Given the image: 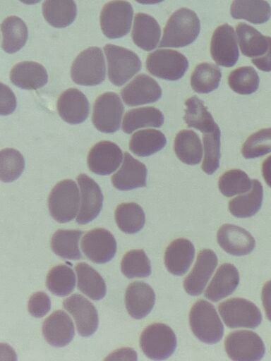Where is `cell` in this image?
<instances>
[{"mask_svg": "<svg viewBox=\"0 0 271 361\" xmlns=\"http://www.w3.org/2000/svg\"><path fill=\"white\" fill-rule=\"evenodd\" d=\"M200 24L196 13L186 8L175 11L164 27L160 47H183L195 40Z\"/></svg>", "mask_w": 271, "mask_h": 361, "instance_id": "1", "label": "cell"}, {"mask_svg": "<svg viewBox=\"0 0 271 361\" xmlns=\"http://www.w3.org/2000/svg\"><path fill=\"white\" fill-rule=\"evenodd\" d=\"M189 324L193 334L203 343L214 344L223 336V324L214 306L206 300L195 302L190 311Z\"/></svg>", "mask_w": 271, "mask_h": 361, "instance_id": "2", "label": "cell"}, {"mask_svg": "<svg viewBox=\"0 0 271 361\" xmlns=\"http://www.w3.org/2000/svg\"><path fill=\"white\" fill-rule=\"evenodd\" d=\"M236 29L241 53L252 58V63L258 69L271 71V37L243 23L236 25Z\"/></svg>", "mask_w": 271, "mask_h": 361, "instance_id": "3", "label": "cell"}, {"mask_svg": "<svg viewBox=\"0 0 271 361\" xmlns=\"http://www.w3.org/2000/svg\"><path fill=\"white\" fill-rule=\"evenodd\" d=\"M106 75V66L100 48L92 47L83 51L71 68L72 80L80 85L92 86L102 83Z\"/></svg>", "mask_w": 271, "mask_h": 361, "instance_id": "4", "label": "cell"}, {"mask_svg": "<svg viewBox=\"0 0 271 361\" xmlns=\"http://www.w3.org/2000/svg\"><path fill=\"white\" fill-rule=\"evenodd\" d=\"M80 197L76 183L71 179L59 181L48 197L50 215L59 223H66L76 216Z\"/></svg>", "mask_w": 271, "mask_h": 361, "instance_id": "5", "label": "cell"}, {"mask_svg": "<svg viewBox=\"0 0 271 361\" xmlns=\"http://www.w3.org/2000/svg\"><path fill=\"white\" fill-rule=\"evenodd\" d=\"M140 347L150 359L165 360L176 350V337L167 324H152L143 331L140 337Z\"/></svg>", "mask_w": 271, "mask_h": 361, "instance_id": "6", "label": "cell"}, {"mask_svg": "<svg viewBox=\"0 0 271 361\" xmlns=\"http://www.w3.org/2000/svg\"><path fill=\"white\" fill-rule=\"evenodd\" d=\"M108 61V76L112 84L121 86L141 68V61L133 51L114 44L104 47Z\"/></svg>", "mask_w": 271, "mask_h": 361, "instance_id": "7", "label": "cell"}, {"mask_svg": "<svg viewBox=\"0 0 271 361\" xmlns=\"http://www.w3.org/2000/svg\"><path fill=\"white\" fill-rule=\"evenodd\" d=\"M219 312L229 328H251L258 326L262 315L252 302L241 298H233L218 305Z\"/></svg>", "mask_w": 271, "mask_h": 361, "instance_id": "8", "label": "cell"}, {"mask_svg": "<svg viewBox=\"0 0 271 361\" xmlns=\"http://www.w3.org/2000/svg\"><path fill=\"white\" fill-rule=\"evenodd\" d=\"M188 67L186 56L172 49H157L150 53L146 60V68L150 74L167 80L180 79Z\"/></svg>", "mask_w": 271, "mask_h": 361, "instance_id": "9", "label": "cell"}, {"mask_svg": "<svg viewBox=\"0 0 271 361\" xmlns=\"http://www.w3.org/2000/svg\"><path fill=\"white\" fill-rule=\"evenodd\" d=\"M224 348L229 357L236 361L259 360L265 350L261 338L248 330L231 332L225 338Z\"/></svg>", "mask_w": 271, "mask_h": 361, "instance_id": "10", "label": "cell"}, {"mask_svg": "<svg viewBox=\"0 0 271 361\" xmlns=\"http://www.w3.org/2000/svg\"><path fill=\"white\" fill-rule=\"evenodd\" d=\"M133 14L132 6L128 1L115 0L106 4L100 13V26L104 35L116 39L128 34Z\"/></svg>", "mask_w": 271, "mask_h": 361, "instance_id": "11", "label": "cell"}, {"mask_svg": "<svg viewBox=\"0 0 271 361\" xmlns=\"http://www.w3.org/2000/svg\"><path fill=\"white\" fill-rule=\"evenodd\" d=\"M124 106L119 95L112 92L100 95L93 106L92 123L100 131L113 133L120 127Z\"/></svg>", "mask_w": 271, "mask_h": 361, "instance_id": "12", "label": "cell"}, {"mask_svg": "<svg viewBox=\"0 0 271 361\" xmlns=\"http://www.w3.org/2000/svg\"><path fill=\"white\" fill-rule=\"evenodd\" d=\"M80 247L92 262L104 264L114 257L117 245L110 231L103 228H97L85 234L81 240Z\"/></svg>", "mask_w": 271, "mask_h": 361, "instance_id": "13", "label": "cell"}, {"mask_svg": "<svg viewBox=\"0 0 271 361\" xmlns=\"http://www.w3.org/2000/svg\"><path fill=\"white\" fill-rule=\"evenodd\" d=\"M210 54L215 62L219 66L231 67L235 65L239 54L233 27L223 24L216 28L211 39Z\"/></svg>", "mask_w": 271, "mask_h": 361, "instance_id": "14", "label": "cell"}, {"mask_svg": "<svg viewBox=\"0 0 271 361\" xmlns=\"http://www.w3.org/2000/svg\"><path fill=\"white\" fill-rule=\"evenodd\" d=\"M64 307L73 317L78 333L83 337L92 335L99 324L95 307L79 294H73L64 300Z\"/></svg>", "mask_w": 271, "mask_h": 361, "instance_id": "15", "label": "cell"}, {"mask_svg": "<svg viewBox=\"0 0 271 361\" xmlns=\"http://www.w3.org/2000/svg\"><path fill=\"white\" fill-rule=\"evenodd\" d=\"M122 159V151L116 144L102 140L90 149L87 163L92 172L105 176L114 172L120 166Z\"/></svg>", "mask_w": 271, "mask_h": 361, "instance_id": "16", "label": "cell"}, {"mask_svg": "<svg viewBox=\"0 0 271 361\" xmlns=\"http://www.w3.org/2000/svg\"><path fill=\"white\" fill-rule=\"evenodd\" d=\"M81 192V204L76 222L86 224L100 214L103 203V195L98 184L88 175L82 173L77 177Z\"/></svg>", "mask_w": 271, "mask_h": 361, "instance_id": "17", "label": "cell"}, {"mask_svg": "<svg viewBox=\"0 0 271 361\" xmlns=\"http://www.w3.org/2000/svg\"><path fill=\"white\" fill-rule=\"evenodd\" d=\"M121 97L130 106L157 102L162 96V89L152 78L140 74L121 91Z\"/></svg>", "mask_w": 271, "mask_h": 361, "instance_id": "18", "label": "cell"}, {"mask_svg": "<svg viewBox=\"0 0 271 361\" xmlns=\"http://www.w3.org/2000/svg\"><path fill=\"white\" fill-rule=\"evenodd\" d=\"M217 262V257L212 250H202L198 255L193 269L184 279L183 288L186 292L191 295L201 294Z\"/></svg>", "mask_w": 271, "mask_h": 361, "instance_id": "19", "label": "cell"}, {"mask_svg": "<svg viewBox=\"0 0 271 361\" xmlns=\"http://www.w3.org/2000/svg\"><path fill=\"white\" fill-rule=\"evenodd\" d=\"M217 238L219 245L227 253L235 256H243L251 253L255 247V241L246 229L226 224L218 230Z\"/></svg>", "mask_w": 271, "mask_h": 361, "instance_id": "20", "label": "cell"}, {"mask_svg": "<svg viewBox=\"0 0 271 361\" xmlns=\"http://www.w3.org/2000/svg\"><path fill=\"white\" fill-rule=\"evenodd\" d=\"M42 334L49 345L59 348L66 346L75 334L73 321L65 312L54 311L44 321Z\"/></svg>", "mask_w": 271, "mask_h": 361, "instance_id": "21", "label": "cell"}, {"mask_svg": "<svg viewBox=\"0 0 271 361\" xmlns=\"http://www.w3.org/2000/svg\"><path fill=\"white\" fill-rule=\"evenodd\" d=\"M125 302L130 316L140 319L152 310L155 302V294L149 284L140 281H133L126 288Z\"/></svg>", "mask_w": 271, "mask_h": 361, "instance_id": "22", "label": "cell"}, {"mask_svg": "<svg viewBox=\"0 0 271 361\" xmlns=\"http://www.w3.org/2000/svg\"><path fill=\"white\" fill-rule=\"evenodd\" d=\"M57 110L64 121L71 124H78L85 121L89 115V102L81 91L70 88L59 96Z\"/></svg>", "mask_w": 271, "mask_h": 361, "instance_id": "23", "label": "cell"}, {"mask_svg": "<svg viewBox=\"0 0 271 361\" xmlns=\"http://www.w3.org/2000/svg\"><path fill=\"white\" fill-rule=\"evenodd\" d=\"M147 169L144 164L124 153L121 169L112 176L113 185L119 190H129L146 185Z\"/></svg>", "mask_w": 271, "mask_h": 361, "instance_id": "24", "label": "cell"}, {"mask_svg": "<svg viewBox=\"0 0 271 361\" xmlns=\"http://www.w3.org/2000/svg\"><path fill=\"white\" fill-rule=\"evenodd\" d=\"M195 255L193 243L185 238L173 240L164 253V264L167 270L176 276L183 275L189 269Z\"/></svg>", "mask_w": 271, "mask_h": 361, "instance_id": "25", "label": "cell"}, {"mask_svg": "<svg viewBox=\"0 0 271 361\" xmlns=\"http://www.w3.org/2000/svg\"><path fill=\"white\" fill-rule=\"evenodd\" d=\"M239 283V274L235 266L229 263L220 265L207 286L205 295L211 301L217 302L231 295Z\"/></svg>", "mask_w": 271, "mask_h": 361, "instance_id": "26", "label": "cell"}, {"mask_svg": "<svg viewBox=\"0 0 271 361\" xmlns=\"http://www.w3.org/2000/svg\"><path fill=\"white\" fill-rule=\"evenodd\" d=\"M10 80L21 89L37 90L47 84L48 75L42 65L34 61H23L13 67Z\"/></svg>", "mask_w": 271, "mask_h": 361, "instance_id": "27", "label": "cell"}, {"mask_svg": "<svg viewBox=\"0 0 271 361\" xmlns=\"http://www.w3.org/2000/svg\"><path fill=\"white\" fill-rule=\"evenodd\" d=\"M161 34L160 27L151 16L138 13L134 18L132 39L139 48L151 51L158 44Z\"/></svg>", "mask_w": 271, "mask_h": 361, "instance_id": "28", "label": "cell"}, {"mask_svg": "<svg viewBox=\"0 0 271 361\" xmlns=\"http://www.w3.org/2000/svg\"><path fill=\"white\" fill-rule=\"evenodd\" d=\"M42 13L49 25L61 28L70 25L74 21L77 7L74 0H44Z\"/></svg>", "mask_w": 271, "mask_h": 361, "instance_id": "29", "label": "cell"}, {"mask_svg": "<svg viewBox=\"0 0 271 361\" xmlns=\"http://www.w3.org/2000/svg\"><path fill=\"white\" fill-rule=\"evenodd\" d=\"M230 12L235 19L261 24L270 19L271 7L265 0H233Z\"/></svg>", "mask_w": 271, "mask_h": 361, "instance_id": "30", "label": "cell"}, {"mask_svg": "<svg viewBox=\"0 0 271 361\" xmlns=\"http://www.w3.org/2000/svg\"><path fill=\"white\" fill-rule=\"evenodd\" d=\"M78 288L90 299L100 300L106 295V283L102 276L85 262L76 266Z\"/></svg>", "mask_w": 271, "mask_h": 361, "instance_id": "31", "label": "cell"}, {"mask_svg": "<svg viewBox=\"0 0 271 361\" xmlns=\"http://www.w3.org/2000/svg\"><path fill=\"white\" fill-rule=\"evenodd\" d=\"M174 150L177 157L186 164L195 165L201 161L202 143L198 135L193 130H182L177 133Z\"/></svg>", "mask_w": 271, "mask_h": 361, "instance_id": "32", "label": "cell"}, {"mask_svg": "<svg viewBox=\"0 0 271 361\" xmlns=\"http://www.w3.org/2000/svg\"><path fill=\"white\" fill-rule=\"evenodd\" d=\"M263 197L261 183L252 180V188L247 194L236 197L229 202L230 213L238 218L251 217L260 209Z\"/></svg>", "mask_w": 271, "mask_h": 361, "instance_id": "33", "label": "cell"}, {"mask_svg": "<svg viewBox=\"0 0 271 361\" xmlns=\"http://www.w3.org/2000/svg\"><path fill=\"white\" fill-rule=\"evenodd\" d=\"M164 123V116L157 108L146 106L131 109L124 115L122 130L130 134L145 127H160Z\"/></svg>", "mask_w": 271, "mask_h": 361, "instance_id": "34", "label": "cell"}, {"mask_svg": "<svg viewBox=\"0 0 271 361\" xmlns=\"http://www.w3.org/2000/svg\"><path fill=\"white\" fill-rule=\"evenodd\" d=\"M2 49L8 54L19 51L26 43L28 28L20 18L12 16L1 23Z\"/></svg>", "mask_w": 271, "mask_h": 361, "instance_id": "35", "label": "cell"}, {"mask_svg": "<svg viewBox=\"0 0 271 361\" xmlns=\"http://www.w3.org/2000/svg\"><path fill=\"white\" fill-rule=\"evenodd\" d=\"M164 135L155 129L136 132L131 137L130 150L138 157H147L162 149L166 145Z\"/></svg>", "mask_w": 271, "mask_h": 361, "instance_id": "36", "label": "cell"}, {"mask_svg": "<svg viewBox=\"0 0 271 361\" xmlns=\"http://www.w3.org/2000/svg\"><path fill=\"white\" fill-rule=\"evenodd\" d=\"M185 105L183 119L188 127L206 133L213 131L217 126L203 102L196 96L188 98Z\"/></svg>", "mask_w": 271, "mask_h": 361, "instance_id": "37", "label": "cell"}, {"mask_svg": "<svg viewBox=\"0 0 271 361\" xmlns=\"http://www.w3.org/2000/svg\"><path fill=\"white\" fill-rule=\"evenodd\" d=\"M83 234L80 230H57L52 237L51 247L58 256L71 260L82 257L78 242Z\"/></svg>", "mask_w": 271, "mask_h": 361, "instance_id": "38", "label": "cell"}, {"mask_svg": "<svg viewBox=\"0 0 271 361\" xmlns=\"http://www.w3.org/2000/svg\"><path fill=\"white\" fill-rule=\"evenodd\" d=\"M115 221L121 231L132 234L143 228L145 215L139 204L135 202L121 203L115 210Z\"/></svg>", "mask_w": 271, "mask_h": 361, "instance_id": "39", "label": "cell"}, {"mask_svg": "<svg viewBox=\"0 0 271 361\" xmlns=\"http://www.w3.org/2000/svg\"><path fill=\"white\" fill-rule=\"evenodd\" d=\"M46 286L55 295L64 297L69 295L76 286V276L73 269L65 264L54 267L47 275Z\"/></svg>", "mask_w": 271, "mask_h": 361, "instance_id": "40", "label": "cell"}, {"mask_svg": "<svg viewBox=\"0 0 271 361\" xmlns=\"http://www.w3.org/2000/svg\"><path fill=\"white\" fill-rule=\"evenodd\" d=\"M222 78L220 69L209 63L198 64L191 77V85L198 93H209L219 86Z\"/></svg>", "mask_w": 271, "mask_h": 361, "instance_id": "41", "label": "cell"}, {"mask_svg": "<svg viewBox=\"0 0 271 361\" xmlns=\"http://www.w3.org/2000/svg\"><path fill=\"white\" fill-rule=\"evenodd\" d=\"M121 269L127 278H144L150 275L151 264L143 250H132L124 255Z\"/></svg>", "mask_w": 271, "mask_h": 361, "instance_id": "42", "label": "cell"}, {"mask_svg": "<svg viewBox=\"0 0 271 361\" xmlns=\"http://www.w3.org/2000/svg\"><path fill=\"white\" fill-rule=\"evenodd\" d=\"M220 192L226 197L248 192L252 188V180L240 169H231L224 172L219 178Z\"/></svg>", "mask_w": 271, "mask_h": 361, "instance_id": "43", "label": "cell"}, {"mask_svg": "<svg viewBox=\"0 0 271 361\" xmlns=\"http://www.w3.org/2000/svg\"><path fill=\"white\" fill-rule=\"evenodd\" d=\"M228 83L234 92L240 94H249L258 90L259 77L253 67H239L230 73Z\"/></svg>", "mask_w": 271, "mask_h": 361, "instance_id": "44", "label": "cell"}, {"mask_svg": "<svg viewBox=\"0 0 271 361\" xmlns=\"http://www.w3.org/2000/svg\"><path fill=\"white\" fill-rule=\"evenodd\" d=\"M23 155L16 149L6 148L0 153V178L5 183L12 182L20 177L24 170Z\"/></svg>", "mask_w": 271, "mask_h": 361, "instance_id": "45", "label": "cell"}, {"mask_svg": "<svg viewBox=\"0 0 271 361\" xmlns=\"http://www.w3.org/2000/svg\"><path fill=\"white\" fill-rule=\"evenodd\" d=\"M204 158L202 169L212 174L219 167L220 159V130L218 126L210 133L203 135Z\"/></svg>", "mask_w": 271, "mask_h": 361, "instance_id": "46", "label": "cell"}, {"mask_svg": "<svg viewBox=\"0 0 271 361\" xmlns=\"http://www.w3.org/2000/svg\"><path fill=\"white\" fill-rule=\"evenodd\" d=\"M271 152V128L261 129L251 135L243 145L241 153L246 159L262 157Z\"/></svg>", "mask_w": 271, "mask_h": 361, "instance_id": "47", "label": "cell"}, {"mask_svg": "<svg viewBox=\"0 0 271 361\" xmlns=\"http://www.w3.org/2000/svg\"><path fill=\"white\" fill-rule=\"evenodd\" d=\"M51 308L49 297L43 291L33 293L28 303V310L30 314L37 318L46 315Z\"/></svg>", "mask_w": 271, "mask_h": 361, "instance_id": "48", "label": "cell"}, {"mask_svg": "<svg viewBox=\"0 0 271 361\" xmlns=\"http://www.w3.org/2000/svg\"><path fill=\"white\" fill-rule=\"evenodd\" d=\"M1 86V115H8L16 109V97L8 86L3 83Z\"/></svg>", "mask_w": 271, "mask_h": 361, "instance_id": "49", "label": "cell"}, {"mask_svg": "<svg viewBox=\"0 0 271 361\" xmlns=\"http://www.w3.org/2000/svg\"><path fill=\"white\" fill-rule=\"evenodd\" d=\"M261 298L267 318L271 321V280L264 284Z\"/></svg>", "mask_w": 271, "mask_h": 361, "instance_id": "50", "label": "cell"}, {"mask_svg": "<svg viewBox=\"0 0 271 361\" xmlns=\"http://www.w3.org/2000/svg\"><path fill=\"white\" fill-rule=\"evenodd\" d=\"M262 174L265 183L271 188V156L263 162Z\"/></svg>", "mask_w": 271, "mask_h": 361, "instance_id": "51", "label": "cell"}, {"mask_svg": "<svg viewBox=\"0 0 271 361\" xmlns=\"http://www.w3.org/2000/svg\"><path fill=\"white\" fill-rule=\"evenodd\" d=\"M137 2L142 4H158L164 0H136Z\"/></svg>", "mask_w": 271, "mask_h": 361, "instance_id": "52", "label": "cell"}, {"mask_svg": "<svg viewBox=\"0 0 271 361\" xmlns=\"http://www.w3.org/2000/svg\"><path fill=\"white\" fill-rule=\"evenodd\" d=\"M25 4H35L40 2L41 0H19Z\"/></svg>", "mask_w": 271, "mask_h": 361, "instance_id": "53", "label": "cell"}]
</instances>
